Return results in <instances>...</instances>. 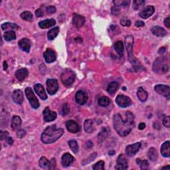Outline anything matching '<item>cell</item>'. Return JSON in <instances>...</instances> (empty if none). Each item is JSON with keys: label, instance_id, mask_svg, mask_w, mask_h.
<instances>
[{"label": "cell", "instance_id": "obj_43", "mask_svg": "<svg viewBox=\"0 0 170 170\" xmlns=\"http://www.w3.org/2000/svg\"><path fill=\"white\" fill-rule=\"evenodd\" d=\"M92 169L94 170H104V162L103 161H99L93 165Z\"/></svg>", "mask_w": 170, "mask_h": 170}, {"label": "cell", "instance_id": "obj_34", "mask_svg": "<svg viewBox=\"0 0 170 170\" xmlns=\"http://www.w3.org/2000/svg\"><path fill=\"white\" fill-rule=\"evenodd\" d=\"M39 164L40 168H41L43 169H49L50 168V162L48 161V159H47L44 156L41 158V159H39Z\"/></svg>", "mask_w": 170, "mask_h": 170}, {"label": "cell", "instance_id": "obj_29", "mask_svg": "<svg viewBox=\"0 0 170 170\" xmlns=\"http://www.w3.org/2000/svg\"><path fill=\"white\" fill-rule=\"evenodd\" d=\"M148 157L152 162H155L158 159V153L154 148H150L148 152Z\"/></svg>", "mask_w": 170, "mask_h": 170}, {"label": "cell", "instance_id": "obj_24", "mask_svg": "<svg viewBox=\"0 0 170 170\" xmlns=\"http://www.w3.org/2000/svg\"><path fill=\"white\" fill-rule=\"evenodd\" d=\"M161 154L165 158H169L170 156V142L166 141L162 145Z\"/></svg>", "mask_w": 170, "mask_h": 170}, {"label": "cell", "instance_id": "obj_52", "mask_svg": "<svg viewBox=\"0 0 170 170\" xmlns=\"http://www.w3.org/2000/svg\"><path fill=\"white\" fill-rule=\"evenodd\" d=\"M35 15L38 18H41L43 15V11H42L41 9H37L35 11Z\"/></svg>", "mask_w": 170, "mask_h": 170}, {"label": "cell", "instance_id": "obj_40", "mask_svg": "<svg viewBox=\"0 0 170 170\" xmlns=\"http://www.w3.org/2000/svg\"><path fill=\"white\" fill-rule=\"evenodd\" d=\"M136 162H137V164L140 165V168L142 170H144V169H148L149 168V162L147 160H143L141 161L140 159H136Z\"/></svg>", "mask_w": 170, "mask_h": 170}, {"label": "cell", "instance_id": "obj_62", "mask_svg": "<svg viewBox=\"0 0 170 170\" xmlns=\"http://www.w3.org/2000/svg\"><path fill=\"white\" fill-rule=\"evenodd\" d=\"M115 154V152L114 151H110L109 152V155L110 156H113V155H114Z\"/></svg>", "mask_w": 170, "mask_h": 170}, {"label": "cell", "instance_id": "obj_22", "mask_svg": "<svg viewBox=\"0 0 170 170\" xmlns=\"http://www.w3.org/2000/svg\"><path fill=\"white\" fill-rule=\"evenodd\" d=\"M12 98L16 104H21L23 101V95L22 91L18 89L15 90V91H14V92H13Z\"/></svg>", "mask_w": 170, "mask_h": 170}, {"label": "cell", "instance_id": "obj_45", "mask_svg": "<svg viewBox=\"0 0 170 170\" xmlns=\"http://www.w3.org/2000/svg\"><path fill=\"white\" fill-rule=\"evenodd\" d=\"M120 23L122 26L124 27H130L131 25V21L129 19L126 18H122L120 20Z\"/></svg>", "mask_w": 170, "mask_h": 170}, {"label": "cell", "instance_id": "obj_26", "mask_svg": "<svg viewBox=\"0 0 170 170\" xmlns=\"http://www.w3.org/2000/svg\"><path fill=\"white\" fill-rule=\"evenodd\" d=\"M56 21L53 19H45L43 21L39 22V25L41 29H47L49 27H51L53 25H55Z\"/></svg>", "mask_w": 170, "mask_h": 170}, {"label": "cell", "instance_id": "obj_32", "mask_svg": "<svg viewBox=\"0 0 170 170\" xmlns=\"http://www.w3.org/2000/svg\"><path fill=\"white\" fill-rule=\"evenodd\" d=\"M84 129L85 131L87 133L91 134L94 130V128H93V122L92 120H86L85 121V124H84Z\"/></svg>", "mask_w": 170, "mask_h": 170}, {"label": "cell", "instance_id": "obj_27", "mask_svg": "<svg viewBox=\"0 0 170 170\" xmlns=\"http://www.w3.org/2000/svg\"><path fill=\"white\" fill-rule=\"evenodd\" d=\"M110 134V130L108 128H103L98 135V141L99 143L102 142L108 138Z\"/></svg>", "mask_w": 170, "mask_h": 170}, {"label": "cell", "instance_id": "obj_1", "mask_svg": "<svg viewBox=\"0 0 170 170\" xmlns=\"http://www.w3.org/2000/svg\"><path fill=\"white\" fill-rule=\"evenodd\" d=\"M113 122L116 132L122 137H125L131 132L134 127V117L132 113L129 111L124 114L118 113L114 116Z\"/></svg>", "mask_w": 170, "mask_h": 170}, {"label": "cell", "instance_id": "obj_5", "mask_svg": "<svg viewBox=\"0 0 170 170\" xmlns=\"http://www.w3.org/2000/svg\"><path fill=\"white\" fill-rule=\"evenodd\" d=\"M61 81L66 86H71L75 80V73L71 69H66L62 72Z\"/></svg>", "mask_w": 170, "mask_h": 170}, {"label": "cell", "instance_id": "obj_18", "mask_svg": "<svg viewBox=\"0 0 170 170\" xmlns=\"http://www.w3.org/2000/svg\"><path fill=\"white\" fill-rule=\"evenodd\" d=\"M44 59L47 63H51L55 61L56 60V54L55 51L51 49H47L45 51L44 54Z\"/></svg>", "mask_w": 170, "mask_h": 170}, {"label": "cell", "instance_id": "obj_3", "mask_svg": "<svg viewBox=\"0 0 170 170\" xmlns=\"http://www.w3.org/2000/svg\"><path fill=\"white\" fill-rule=\"evenodd\" d=\"M153 71L159 75H164L169 71L168 60L165 56L157 58L153 63Z\"/></svg>", "mask_w": 170, "mask_h": 170}, {"label": "cell", "instance_id": "obj_21", "mask_svg": "<svg viewBox=\"0 0 170 170\" xmlns=\"http://www.w3.org/2000/svg\"><path fill=\"white\" fill-rule=\"evenodd\" d=\"M75 158L72 155H71L69 153H66L63 156L61 159V164L64 167H68L71 165L72 163L74 162Z\"/></svg>", "mask_w": 170, "mask_h": 170}, {"label": "cell", "instance_id": "obj_13", "mask_svg": "<svg viewBox=\"0 0 170 170\" xmlns=\"http://www.w3.org/2000/svg\"><path fill=\"white\" fill-rule=\"evenodd\" d=\"M43 119L46 122H50L55 120L56 118V113L54 111H51L49 107H46L43 111Z\"/></svg>", "mask_w": 170, "mask_h": 170}, {"label": "cell", "instance_id": "obj_9", "mask_svg": "<svg viewBox=\"0 0 170 170\" xmlns=\"http://www.w3.org/2000/svg\"><path fill=\"white\" fill-rule=\"evenodd\" d=\"M141 146L142 144L140 142H136L135 144L127 146L126 148V155L129 156V157H132V156H134L140 150Z\"/></svg>", "mask_w": 170, "mask_h": 170}, {"label": "cell", "instance_id": "obj_47", "mask_svg": "<svg viewBox=\"0 0 170 170\" xmlns=\"http://www.w3.org/2000/svg\"><path fill=\"white\" fill-rule=\"evenodd\" d=\"M120 9L119 7L117 6H114L111 9V13L112 15H117L120 13Z\"/></svg>", "mask_w": 170, "mask_h": 170}, {"label": "cell", "instance_id": "obj_31", "mask_svg": "<svg viewBox=\"0 0 170 170\" xmlns=\"http://www.w3.org/2000/svg\"><path fill=\"white\" fill-rule=\"evenodd\" d=\"M59 32V28L58 27H55L52 28L51 30H49L47 33V37L48 39L50 41L55 39L56 36L58 35Z\"/></svg>", "mask_w": 170, "mask_h": 170}, {"label": "cell", "instance_id": "obj_55", "mask_svg": "<svg viewBox=\"0 0 170 170\" xmlns=\"http://www.w3.org/2000/svg\"><path fill=\"white\" fill-rule=\"evenodd\" d=\"M154 128H156V129H157V130H159V129H160L161 128V126H160V124L158 122H155L154 123Z\"/></svg>", "mask_w": 170, "mask_h": 170}, {"label": "cell", "instance_id": "obj_20", "mask_svg": "<svg viewBox=\"0 0 170 170\" xmlns=\"http://www.w3.org/2000/svg\"><path fill=\"white\" fill-rule=\"evenodd\" d=\"M151 31L154 35L159 37H163L167 35L168 34L166 30L159 26L153 27L151 29Z\"/></svg>", "mask_w": 170, "mask_h": 170}, {"label": "cell", "instance_id": "obj_56", "mask_svg": "<svg viewBox=\"0 0 170 170\" xmlns=\"http://www.w3.org/2000/svg\"><path fill=\"white\" fill-rule=\"evenodd\" d=\"M6 141H7V142H8V144L9 145H12L13 144V140L12 138H11V137L7 138Z\"/></svg>", "mask_w": 170, "mask_h": 170}, {"label": "cell", "instance_id": "obj_53", "mask_svg": "<svg viewBox=\"0 0 170 170\" xmlns=\"http://www.w3.org/2000/svg\"><path fill=\"white\" fill-rule=\"evenodd\" d=\"M135 25L137 27H144L145 25V23L142 21H136L135 23Z\"/></svg>", "mask_w": 170, "mask_h": 170}, {"label": "cell", "instance_id": "obj_50", "mask_svg": "<svg viewBox=\"0 0 170 170\" xmlns=\"http://www.w3.org/2000/svg\"><path fill=\"white\" fill-rule=\"evenodd\" d=\"M56 167V161L55 158H52L50 161V168L49 169H55Z\"/></svg>", "mask_w": 170, "mask_h": 170}, {"label": "cell", "instance_id": "obj_37", "mask_svg": "<svg viewBox=\"0 0 170 170\" xmlns=\"http://www.w3.org/2000/svg\"><path fill=\"white\" fill-rule=\"evenodd\" d=\"M111 102L110 99L106 97V96H102V97L99 98L98 100V103L99 106H102V107H106L108 106Z\"/></svg>", "mask_w": 170, "mask_h": 170}, {"label": "cell", "instance_id": "obj_8", "mask_svg": "<svg viewBox=\"0 0 170 170\" xmlns=\"http://www.w3.org/2000/svg\"><path fill=\"white\" fill-rule=\"evenodd\" d=\"M155 91L158 94L162 95L168 100L170 98V87L168 85H158L154 87Z\"/></svg>", "mask_w": 170, "mask_h": 170}, {"label": "cell", "instance_id": "obj_33", "mask_svg": "<svg viewBox=\"0 0 170 170\" xmlns=\"http://www.w3.org/2000/svg\"><path fill=\"white\" fill-rule=\"evenodd\" d=\"M114 49L116 53L119 55V56H120V57L122 56L123 52H124V44H123V43L121 41L116 42L114 45Z\"/></svg>", "mask_w": 170, "mask_h": 170}, {"label": "cell", "instance_id": "obj_23", "mask_svg": "<svg viewBox=\"0 0 170 170\" xmlns=\"http://www.w3.org/2000/svg\"><path fill=\"white\" fill-rule=\"evenodd\" d=\"M28 75H29L28 70L25 68L18 69V71L15 72L16 77L20 81H22L24 79H25L28 76Z\"/></svg>", "mask_w": 170, "mask_h": 170}, {"label": "cell", "instance_id": "obj_25", "mask_svg": "<svg viewBox=\"0 0 170 170\" xmlns=\"http://www.w3.org/2000/svg\"><path fill=\"white\" fill-rule=\"evenodd\" d=\"M21 119L19 116H13L11 123V127L13 130L15 131L17 130H18L21 125Z\"/></svg>", "mask_w": 170, "mask_h": 170}, {"label": "cell", "instance_id": "obj_39", "mask_svg": "<svg viewBox=\"0 0 170 170\" xmlns=\"http://www.w3.org/2000/svg\"><path fill=\"white\" fill-rule=\"evenodd\" d=\"M145 2L143 0H134L132 3V6L133 9L134 10H138L143 5H144Z\"/></svg>", "mask_w": 170, "mask_h": 170}, {"label": "cell", "instance_id": "obj_48", "mask_svg": "<svg viewBox=\"0 0 170 170\" xmlns=\"http://www.w3.org/2000/svg\"><path fill=\"white\" fill-rule=\"evenodd\" d=\"M26 133L27 132L25 130H18V132H17V136H18L19 138H23L26 135Z\"/></svg>", "mask_w": 170, "mask_h": 170}, {"label": "cell", "instance_id": "obj_38", "mask_svg": "<svg viewBox=\"0 0 170 170\" xmlns=\"http://www.w3.org/2000/svg\"><path fill=\"white\" fill-rule=\"evenodd\" d=\"M69 146L70 148L71 149V150L72 151L73 153H75V154H77L78 152H79V145L77 144V142L75 140H70L69 142Z\"/></svg>", "mask_w": 170, "mask_h": 170}, {"label": "cell", "instance_id": "obj_10", "mask_svg": "<svg viewBox=\"0 0 170 170\" xmlns=\"http://www.w3.org/2000/svg\"><path fill=\"white\" fill-rule=\"evenodd\" d=\"M128 163L127 159L123 154H120L116 161V165L115 166L116 169L125 170L128 169Z\"/></svg>", "mask_w": 170, "mask_h": 170}, {"label": "cell", "instance_id": "obj_16", "mask_svg": "<svg viewBox=\"0 0 170 170\" xmlns=\"http://www.w3.org/2000/svg\"><path fill=\"white\" fill-rule=\"evenodd\" d=\"M18 45L23 51L26 52L27 53H29L30 52V49H31V43L29 39H27V38H23V39H21L18 42Z\"/></svg>", "mask_w": 170, "mask_h": 170}, {"label": "cell", "instance_id": "obj_28", "mask_svg": "<svg viewBox=\"0 0 170 170\" xmlns=\"http://www.w3.org/2000/svg\"><path fill=\"white\" fill-rule=\"evenodd\" d=\"M137 96L138 99L141 102H146V100L148 99V96L147 92L142 87H140L138 88L137 92Z\"/></svg>", "mask_w": 170, "mask_h": 170}, {"label": "cell", "instance_id": "obj_36", "mask_svg": "<svg viewBox=\"0 0 170 170\" xmlns=\"http://www.w3.org/2000/svg\"><path fill=\"white\" fill-rule=\"evenodd\" d=\"M3 37H4V39L7 41H11L16 39L15 33L13 31H6L3 35Z\"/></svg>", "mask_w": 170, "mask_h": 170}, {"label": "cell", "instance_id": "obj_54", "mask_svg": "<svg viewBox=\"0 0 170 170\" xmlns=\"http://www.w3.org/2000/svg\"><path fill=\"white\" fill-rule=\"evenodd\" d=\"M164 24L168 29L170 28V18H167L164 20Z\"/></svg>", "mask_w": 170, "mask_h": 170}, {"label": "cell", "instance_id": "obj_51", "mask_svg": "<svg viewBox=\"0 0 170 170\" xmlns=\"http://www.w3.org/2000/svg\"><path fill=\"white\" fill-rule=\"evenodd\" d=\"M8 134H9V133L8 132H7V131H4V132H3V131H1V133H0V135H1V140H2L3 139H7V138L8 137Z\"/></svg>", "mask_w": 170, "mask_h": 170}, {"label": "cell", "instance_id": "obj_49", "mask_svg": "<svg viewBox=\"0 0 170 170\" xmlns=\"http://www.w3.org/2000/svg\"><path fill=\"white\" fill-rule=\"evenodd\" d=\"M46 10H47V12L49 13H51V14L56 12V8L54 6H49L46 8Z\"/></svg>", "mask_w": 170, "mask_h": 170}, {"label": "cell", "instance_id": "obj_44", "mask_svg": "<svg viewBox=\"0 0 170 170\" xmlns=\"http://www.w3.org/2000/svg\"><path fill=\"white\" fill-rule=\"evenodd\" d=\"M70 111V108H69V106L68 104H64L62 107V110H61V114L63 116H65L66 114H68Z\"/></svg>", "mask_w": 170, "mask_h": 170}, {"label": "cell", "instance_id": "obj_30", "mask_svg": "<svg viewBox=\"0 0 170 170\" xmlns=\"http://www.w3.org/2000/svg\"><path fill=\"white\" fill-rule=\"evenodd\" d=\"M119 88V84L117 82H112L110 83L107 88V92L110 95H114Z\"/></svg>", "mask_w": 170, "mask_h": 170}, {"label": "cell", "instance_id": "obj_42", "mask_svg": "<svg viewBox=\"0 0 170 170\" xmlns=\"http://www.w3.org/2000/svg\"><path fill=\"white\" fill-rule=\"evenodd\" d=\"M114 4L117 6H128V5L130 3V0H115V1L113 2Z\"/></svg>", "mask_w": 170, "mask_h": 170}, {"label": "cell", "instance_id": "obj_19", "mask_svg": "<svg viewBox=\"0 0 170 170\" xmlns=\"http://www.w3.org/2000/svg\"><path fill=\"white\" fill-rule=\"evenodd\" d=\"M34 90L37 94L39 96L40 98L43 101H45L47 98V95L42 85L41 84H36L34 86Z\"/></svg>", "mask_w": 170, "mask_h": 170}, {"label": "cell", "instance_id": "obj_58", "mask_svg": "<svg viewBox=\"0 0 170 170\" xmlns=\"http://www.w3.org/2000/svg\"><path fill=\"white\" fill-rule=\"evenodd\" d=\"M166 51V48L165 47H162L159 49V50L158 51V53L159 54H163V53H165V52Z\"/></svg>", "mask_w": 170, "mask_h": 170}, {"label": "cell", "instance_id": "obj_35", "mask_svg": "<svg viewBox=\"0 0 170 170\" xmlns=\"http://www.w3.org/2000/svg\"><path fill=\"white\" fill-rule=\"evenodd\" d=\"M19 27L18 25L15 24V23H3L2 25V29L3 30H7V29H18Z\"/></svg>", "mask_w": 170, "mask_h": 170}, {"label": "cell", "instance_id": "obj_41", "mask_svg": "<svg viewBox=\"0 0 170 170\" xmlns=\"http://www.w3.org/2000/svg\"><path fill=\"white\" fill-rule=\"evenodd\" d=\"M21 18L25 21H31L33 19V14L30 11H24L21 14Z\"/></svg>", "mask_w": 170, "mask_h": 170}, {"label": "cell", "instance_id": "obj_11", "mask_svg": "<svg viewBox=\"0 0 170 170\" xmlns=\"http://www.w3.org/2000/svg\"><path fill=\"white\" fill-rule=\"evenodd\" d=\"M116 102L120 107L126 108L131 105V100L124 95H118L116 98Z\"/></svg>", "mask_w": 170, "mask_h": 170}, {"label": "cell", "instance_id": "obj_46", "mask_svg": "<svg viewBox=\"0 0 170 170\" xmlns=\"http://www.w3.org/2000/svg\"><path fill=\"white\" fill-rule=\"evenodd\" d=\"M163 124L165 126L166 128L170 127V117L169 116H165V117L163 119Z\"/></svg>", "mask_w": 170, "mask_h": 170}, {"label": "cell", "instance_id": "obj_14", "mask_svg": "<svg viewBox=\"0 0 170 170\" xmlns=\"http://www.w3.org/2000/svg\"><path fill=\"white\" fill-rule=\"evenodd\" d=\"M85 23V18L84 17L79 15L77 13H74L72 16V24L76 27V28L79 29L83 26Z\"/></svg>", "mask_w": 170, "mask_h": 170}, {"label": "cell", "instance_id": "obj_60", "mask_svg": "<svg viewBox=\"0 0 170 170\" xmlns=\"http://www.w3.org/2000/svg\"><path fill=\"white\" fill-rule=\"evenodd\" d=\"M86 145H88V148H92V142H91V141H88L87 143H86Z\"/></svg>", "mask_w": 170, "mask_h": 170}, {"label": "cell", "instance_id": "obj_12", "mask_svg": "<svg viewBox=\"0 0 170 170\" xmlns=\"http://www.w3.org/2000/svg\"><path fill=\"white\" fill-rule=\"evenodd\" d=\"M75 101L80 105L85 104L88 101V95L84 91H79L76 93Z\"/></svg>", "mask_w": 170, "mask_h": 170}, {"label": "cell", "instance_id": "obj_2", "mask_svg": "<svg viewBox=\"0 0 170 170\" xmlns=\"http://www.w3.org/2000/svg\"><path fill=\"white\" fill-rule=\"evenodd\" d=\"M64 134V130L62 128H57L56 125L48 126L41 135V141L45 144H52Z\"/></svg>", "mask_w": 170, "mask_h": 170}, {"label": "cell", "instance_id": "obj_57", "mask_svg": "<svg viewBox=\"0 0 170 170\" xmlns=\"http://www.w3.org/2000/svg\"><path fill=\"white\" fill-rule=\"evenodd\" d=\"M145 128H146V124L144 122L140 123V124L139 126H138V128L140 130H144Z\"/></svg>", "mask_w": 170, "mask_h": 170}, {"label": "cell", "instance_id": "obj_6", "mask_svg": "<svg viewBox=\"0 0 170 170\" xmlns=\"http://www.w3.org/2000/svg\"><path fill=\"white\" fill-rule=\"evenodd\" d=\"M25 95L30 103V104L32 106V108L34 109H37L39 107V102L37 98L34 95V92L32 91V88L30 87L26 88Z\"/></svg>", "mask_w": 170, "mask_h": 170}, {"label": "cell", "instance_id": "obj_59", "mask_svg": "<svg viewBox=\"0 0 170 170\" xmlns=\"http://www.w3.org/2000/svg\"><path fill=\"white\" fill-rule=\"evenodd\" d=\"M8 63H7L6 61H4L3 62V69H4L5 71H6V70L8 69Z\"/></svg>", "mask_w": 170, "mask_h": 170}, {"label": "cell", "instance_id": "obj_15", "mask_svg": "<svg viewBox=\"0 0 170 170\" xmlns=\"http://www.w3.org/2000/svg\"><path fill=\"white\" fill-rule=\"evenodd\" d=\"M66 128L69 132L72 133V134L77 133L80 130V127L78 123L75 120H70L67 121L66 124Z\"/></svg>", "mask_w": 170, "mask_h": 170}, {"label": "cell", "instance_id": "obj_61", "mask_svg": "<svg viewBox=\"0 0 170 170\" xmlns=\"http://www.w3.org/2000/svg\"><path fill=\"white\" fill-rule=\"evenodd\" d=\"M169 169H170V166L169 165H166V166H164V167L162 168V169H165V170H169Z\"/></svg>", "mask_w": 170, "mask_h": 170}, {"label": "cell", "instance_id": "obj_4", "mask_svg": "<svg viewBox=\"0 0 170 170\" xmlns=\"http://www.w3.org/2000/svg\"><path fill=\"white\" fill-rule=\"evenodd\" d=\"M133 45H134V37L132 35H128L125 37V45L127 50L129 61H130L132 64H135L137 60L134 57V54H133Z\"/></svg>", "mask_w": 170, "mask_h": 170}, {"label": "cell", "instance_id": "obj_7", "mask_svg": "<svg viewBox=\"0 0 170 170\" xmlns=\"http://www.w3.org/2000/svg\"><path fill=\"white\" fill-rule=\"evenodd\" d=\"M47 91L50 95H55L59 89V83L56 79H47Z\"/></svg>", "mask_w": 170, "mask_h": 170}, {"label": "cell", "instance_id": "obj_17", "mask_svg": "<svg viewBox=\"0 0 170 170\" xmlns=\"http://www.w3.org/2000/svg\"><path fill=\"white\" fill-rule=\"evenodd\" d=\"M155 11V8L154 6L149 5L146 7L141 12H140L139 15L142 19H147L153 15Z\"/></svg>", "mask_w": 170, "mask_h": 170}]
</instances>
